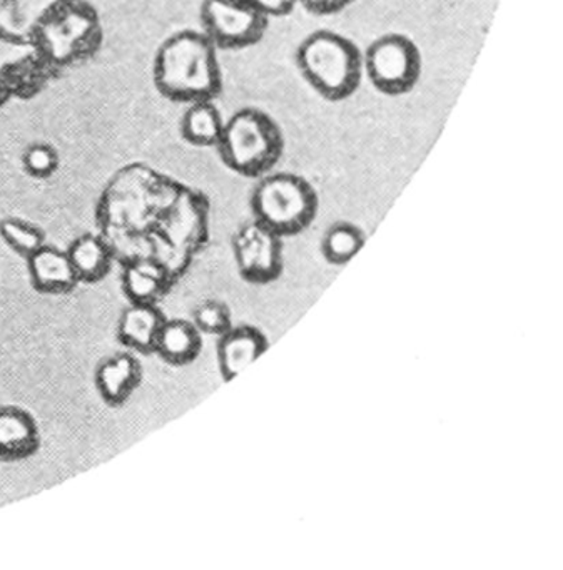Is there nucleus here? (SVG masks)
I'll return each instance as SVG.
<instances>
[{"label": "nucleus", "mask_w": 563, "mask_h": 570, "mask_svg": "<svg viewBox=\"0 0 563 570\" xmlns=\"http://www.w3.org/2000/svg\"><path fill=\"white\" fill-rule=\"evenodd\" d=\"M152 79L169 101H215L223 91L218 48L205 32H178L159 48Z\"/></svg>", "instance_id": "f257e3e1"}, {"label": "nucleus", "mask_w": 563, "mask_h": 570, "mask_svg": "<svg viewBox=\"0 0 563 570\" xmlns=\"http://www.w3.org/2000/svg\"><path fill=\"white\" fill-rule=\"evenodd\" d=\"M295 59L303 79L328 101H345L362 85V52L352 39L338 32L322 29L306 36Z\"/></svg>", "instance_id": "f03ea898"}, {"label": "nucleus", "mask_w": 563, "mask_h": 570, "mask_svg": "<svg viewBox=\"0 0 563 570\" xmlns=\"http://www.w3.org/2000/svg\"><path fill=\"white\" fill-rule=\"evenodd\" d=\"M216 148L226 168L236 175L261 178L282 159L285 136L271 116L256 108H245L225 121Z\"/></svg>", "instance_id": "7ed1b4c3"}, {"label": "nucleus", "mask_w": 563, "mask_h": 570, "mask_svg": "<svg viewBox=\"0 0 563 570\" xmlns=\"http://www.w3.org/2000/svg\"><path fill=\"white\" fill-rule=\"evenodd\" d=\"M253 219L276 235L296 236L315 222L319 208L315 188L302 176L275 173L259 178L249 199Z\"/></svg>", "instance_id": "20e7f679"}, {"label": "nucleus", "mask_w": 563, "mask_h": 570, "mask_svg": "<svg viewBox=\"0 0 563 570\" xmlns=\"http://www.w3.org/2000/svg\"><path fill=\"white\" fill-rule=\"evenodd\" d=\"M422 52L408 36L385 35L375 39L363 55V71L376 91L385 96L406 95L422 76Z\"/></svg>", "instance_id": "39448f33"}, {"label": "nucleus", "mask_w": 563, "mask_h": 570, "mask_svg": "<svg viewBox=\"0 0 563 570\" xmlns=\"http://www.w3.org/2000/svg\"><path fill=\"white\" fill-rule=\"evenodd\" d=\"M201 26L218 49L239 51L261 42L269 19L246 0H203Z\"/></svg>", "instance_id": "423d86ee"}, {"label": "nucleus", "mask_w": 563, "mask_h": 570, "mask_svg": "<svg viewBox=\"0 0 563 570\" xmlns=\"http://www.w3.org/2000/svg\"><path fill=\"white\" fill-rule=\"evenodd\" d=\"M236 266L245 282L268 285L283 273V238L251 219L233 236Z\"/></svg>", "instance_id": "0eeeda50"}, {"label": "nucleus", "mask_w": 563, "mask_h": 570, "mask_svg": "<svg viewBox=\"0 0 563 570\" xmlns=\"http://www.w3.org/2000/svg\"><path fill=\"white\" fill-rule=\"evenodd\" d=\"M141 382V363L128 352L115 353L102 360L95 373L96 390L102 402L111 409L126 405Z\"/></svg>", "instance_id": "6e6552de"}, {"label": "nucleus", "mask_w": 563, "mask_h": 570, "mask_svg": "<svg viewBox=\"0 0 563 570\" xmlns=\"http://www.w3.org/2000/svg\"><path fill=\"white\" fill-rule=\"evenodd\" d=\"M268 338L261 330L253 325L231 326L219 336L218 365L225 382L245 372L253 362L268 350Z\"/></svg>", "instance_id": "1a4fd4ad"}, {"label": "nucleus", "mask_w": 563, "mask_h": 570, "mask_svg": "<svg viewBox=\"0 0 563 570\" xmlns=\"http://www.w3.org/2000/svg\"><path fill=\"white\" fill-rule=\"evenodd\" d=\"M41 446V430L28 410L19 406L0 409V462L14 463L31 459Z\"/></svg>", "instance_id": "9d476101"}, {"label": "nucleus", "mask_w": 563, "mask_h": 570, "mask_svg": "<svg viewBox=\"0 0 563 570\" xmlns=\"http://www.w3.org/2000/svg\"><path fill=\"white\" fill-rule=\"evenodd\" d=\"M28 262L29 278L36 292L45 295H66L79 285L78 276L69 262L68 252L48 245L32 253Z\"/></svg>", "instance_id": "9b49d317"}, {"label": "nucleus", "mask_w": 563, "mask_h": 570, "mask_svg": "<svg viewBox=\"0 0 563 570\" xmlns=\"http://www.w3.org/2000/svg\"><path fill=\"white\" fill-rule=\"evenodd\" d=\"M165 322V313L156 303H129L119 316L116 336L126 348L152 355Z\"/></svg>", "instance_id": "f8f14e48"}, {"label": "nucleus", "mask_w": 563, "mask_h": 570, "mask_svg": "<svg viewBox=\"0 0 563 570\" xmlns=\"http://www.w3.org/2000/svg\"><path fill=\"white\" fill-rule=\"evenodd\" d=\"M201 350L203 333L196 328L195 323L182 318H166L159 332L155 355H159L168 365L186 366L198 360Z\"/></svg>", "instance_id": "ddd939ff"}, {"label": "nucleus", "mask_w": 563, "mask_h": 570, "mask_svg": "<svg viewBox=\"0 0 563 570\" xmlns=\"http://www.w3.org/2000/svg\"><path fill=\"white\" fill-rule=\"evenodd\" d=\"M169 273L158 259L136 258L125 266L122 293L129 303H156L168 288Z\"/></svg>", "instance_id": "4468645a"}, {"label": "nucleus", "mask_w": 563, "mask_h": 570, "mask_svg": "<svg viewBox=\"0 0 563 570\" xmlns=\"http://www.w3.org/2000/svg\"><path fill=\"white\" fill-rule=\"evenodd\" d=\"M66 252H68L69 262H71L79 283L95 285V283L102 282L111 272V248L99 236L91 235V233L79 236Z\"/></svg>", "instance_id": "2eb2a0df"}, {"label": "nucleus", "mask_w": 563, "mask_h": 570, "mask_svg": "<svg viewBox=\"0 0 563 570\" xmlns=\"http://www.w3.org/2000/svg\"><path fill=\"white\" fill-rule=\"evenodd\" d=\"M225 119L213 101L191 102L181 119V135L196 148H216L221 138Z\"/></svg>", "instance_id": "dca6fc26"}, {"label": "nucleus", "mask_w": 563, "mask_h": 570, "mask_svg": "<svg viewBox=\"0 0 563 570\" xmlns=\"http://www.w3.org/2000/svg\"><path fill=\"white\" fill-rule=\"evenodd\" d=\"M365 245V233L348 222H338L326 229L322 255L329 265L343 266L352 262Z\"/></svg>", "instance_id": "f3484780"}, {"label": "nucleus", "mask_w": 563, "mask_h": 570, "mask_svg": "<svg viewBox=\"0 0 563 570\" xmlns=\"http://www.w3.org/2000/svg\"><path fill=\"white\" fill-rule=\"evenodd\" d=\"M0 239L24 259L48 243L39 226L21 218L0 219Z\"/></svg>", "instance_id": "a211bd4d"}, {"label": "nucleus", "mask_w": 563, "mask_h": 570, "mask_svg": "<svg viewBox=\"0 0 563 570\" xmlns=\"http://www.w3.org/2000/svg\"><path fill=\"white\" fill-rule=\"evenodd\" d=\"M191 322L203 335L221 336L233 326L231 309L218 299H206L196 306Z\"/></svg>", "instance_id": "6ab92c4d"}, {"label": "nucleus", "mask_w": 563, "mask_h": 570, "mask_svg": "<svg viewBox=\"0 0 563 570\" xmlns=\"http://www.w3.org/2000/svg\"><path fill=\"white\" fill-rule=\"evenodd\" d=\"M22 168L31 178H51L59 169L58 151L48 142H34L22 153Z\"/></svg>", "instance_id": "aec40b11"}, {"label": "nucleus", "mask_w": 563, "mask_h": 570, "mask_svg": "<svg viewBox=\"0 0 563 570\" xmlns=\"http://www.w3.org/2000/svg\"><path fill=\"white\" fill-rule=\"evenodd\" d=\"M265 18H286L296 8V0H246Z\"/></svg>", "instance_id": "412c9836"}, {"label": "nucleus", "mask_w": 563, "mask_h": 570, "mask_svg": "<svg viewBox=\"0 0 563 570\" xmlns=\"http://www.w3.org/2000/svg\"><path fill=\"white\" fill-rule=\"evenodd\" d=\"M355 0H296L306 11L315 16H333L345 11Z\"/></svg>", "instance_id": "4be33fe9"}, {"label": "nucleus", "mask_w": 563, "mask_h": 570, "mask_svg": "<svg viewBox=\"0 0 563 570\" xmlns=\"http://www.w3.org/2000/svg\"><path fill=\"white\" fill-rule=\"evenodd\" d=\"M8 101V89H6L4 82L0 79V108Z\"/></svg>", "instance_id": "5701e85b"}]
</instances>
